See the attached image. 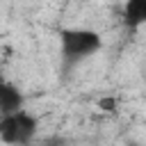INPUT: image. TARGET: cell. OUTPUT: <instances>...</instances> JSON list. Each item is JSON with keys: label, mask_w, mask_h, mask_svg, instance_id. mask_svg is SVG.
<instances>
[{"label": "cell", "mask_w": 146, "mask_h": 146, "mask_svg": "<svg viewBox=\"0 0 146 146\" xmlns=\"http://www.w3.org/2000/svg\"><path fill=\"white\" fill-rule=\"evenodd\" d=\"M59 43H62V57L68 66H75L91 55H96L103 48V39L96 30L89 27H66L59 32Z\"/></svg>", "instance_id": "obj_1"}, {"label": "cell", "mask_w": 146, "mask_h": 146, "mask_svg": "<svg viewBox=\"0 0 146 146\" xmlns=\"http://www.w3.org/2000/svg\"><path fill=\"white\" fill-rule=\"evenodd\" d=\"M39 130V119L25 107L0 116V141L9 146H32Z\"/></svg>", "instance_id": "obj_2"}, {"label": "cell", "mask_w": 146, "mask_h": 146, "mask_svg": "<svg viewBox=\"0 0 146 146\" xmlns=\"http://www.w3.org/2000/svg\"><path fill=\"white\" fill-rule=\"evenodd\" d=\"M23 105H25V98L18 91V87H14L11 82H0V116L23 110Z\"/></svg>", "instance_id": "obj_3"}, {"label": "cell", "mask_w": 146, "mask_h": 146, "mask_svg": "<svg viewBox=\"0 0 146 146\" xmlns=\"http://www.w3.org/2000/svg\"><path fill=\"white\" fill-rule=\"evenodd\" d=\"M121 18H123V25L130 30L146 25V0H125Z\"/></svg>", "instance_id": "obj_4"}, {"label": "cell", "mask_w": 146, "mask_h": 146, "mask_svg": "<svg viewBox=\"0 0 146 146\" xmlns=\"http://www.w3.org/2000/svg\"><path fill=\"white\" fill-rule=\"evenodd\" d=\"M98 105H100V107H103L105 112H112V110L116 107V100H114V98H103V100H100Z\"/></svg>", "instance_id": "obj_5"}, {"label": "cell", "mask_w": 146, "mask_h": 146, "mask_svg": "<svg viewBox=\"0 0 146 146\" xmlns=\"http://www.w3.org/2000/svg\"><path fill=\"white\" fill-rule=\"evenodd\" d=\"M80 2H84V0H80Z\"/></svg>", "instance_id": "obj_6"}]
</instances>
